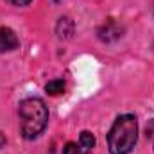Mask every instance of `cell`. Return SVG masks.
I'll use <instances>...</instances> for the list:
<instances>
[{
    "instance_id": "8fae6325",
    "label": "cell",
    "mask_w": 154,
    "mask_h": 154,
    "mask_svg": "<svg viewBox=\"0 0 154 154\" xmlns=\"http://www.w3.org/2000/svg\"><path fill=\"white\" fill-rule=\"evenodd\" d=\"M2 145H5V138H4L2 133H0V147H2Z\"/></svg>"
},
{
    "instance_id": "8992f818",
    "label": "cell",
    "mask_w": 154,
    "mask_h": 154,
    "mask_svg": "<svg viewBox=\"0 0 154 154\" xmlns=\"http://www.w3.org/2000/svg\"><path fill=\"white\" fill-rule=\"evenodd\" d=\"M45 91L48 93V95H61L63 91H65V81L63 79H54V81H50V82H47V86H45Z\"/></svg>"
},
{
    "instance_id": "6da1fadb",
    "label": "cell",
    "mask_w": 154,
    "mask_h": 154,
    "mask_svg": "<svg viewBox=\"0 0 154 154\" xmlns=\"http://www.w3.org/2000/svg\"><path fill=\"white\" fill-rule=\"evenodd\" d=\"M18 116H20V133L27 140L38 138L48 124V109L45 102L38 97L23 99L18 106Z\"/></svg>"
},
{
    "instance_id": "7c38bea8",
    "label": "cell",
    "mask_w": 154,
    "mask_h": 154,
    "mask_svg": "<svg viewBox=\"0 0 154 154\" xmlns=\"http://www.w3.org/2000/svg\"><path fill=\"white\" fill-rule=\"evenodd\" d=\"M56 2H61V0H56Z\"/></svg>"
},
{
    "instance_id": "277c9868",
    "label": "cell",
    "mask_w": 154,
    "mask_h": 154,
    "mask_svg": "<svg viewBox=\"0 0 154 154\" xmlns=\"http://www.w3.org/2000/svg\"><path fill=\"white\" fill-rule=\"evenodd\" d=\"M18 45H20V39L13 29L0 27V52H11V50L18 48Z\"/></svg>"
},
{
    "instance_id": "52a82bcc",
    "label": "cell",
    "mask_w": 154,
    "mask_h": 154,
    "mask_svg": "<svg viewBox=\"0 0 154 154\" xmlns=\"http://www.w3.org/2000/svg\"><path fill=\"white\" fill-rule=\"evenodd\" d=\"M63 154H91V149H86V147H82L81 143L77 145V143H74V142H70V143L65 145Z\"/></svg>"
},
{
    "instance_id": "7a4b0ae2",
    "label": "cell",
    "mask_w": 154,
    "mask_h": 154,
    "mask_svg": "<svg viewBox=\"0 0 154 154\" xmlns=\"http://www.w3.org/2000/svg\"><path fill=\"white\" fill-rule=\"evenodd\" d=\"M138 140V122L134 115H120L109 129V154H129Z\"/></svg>"
},
{
    "instance_id": "5b68a950",
    "label": "cell",
    "mask_w": 154,
    "mask_h": 154,
    "mask_svg": "<svg viewBox=\"0 0 154 154\" xmlns=\"http://www.w3.org/2000/svg\"><path fill=\"white\" fill-rule=\"evenodd\" d=\"M56 32H57L59 38H72V34H74V22L70 18H59Z\"/></svg>"
},
{
    "instance_id": "3957f363",
    "label": "cell",
    "mask_w": 154,
    "mask_h": 154,
    "mask_svg": "<svg viewBox=\"0 0 154 154\" xmlns=\"http://www.w3.org/2000/svg\"><path fill=\"white\" fill-rule=\"evenodd\" d=\"M122 32H124V27L113 20V18H109V20H106L100 27H99V31H97V36L100 41H104V43H111V41H116L118 38H122Z\"/></svg>"
},
{
    "instance_id": "ba28073f",
    "label": "cell",
    "mask_w": 154,
    "mask_h": 154,
    "mask_svg": "<svg viewBox=\"0 0 154 154\" xmlns=\"http://www.w3.org/2000/svg\"><path fill=\"white\" fill-rule=\"evenodd\" d=\"M79 143H81L82 147H86V149H93V145H95V136H93V133L82 131V133L79 134Z\"/></svg>"
},
{
    "instance_id": "9c48e42d",
    "label": "cell",
    "mask_w": 154,
    "mask_h": 154,
    "mask_svg": "<svg viewBox=\"0 0 154 154\" xmlns=\"http://www.w3.org/2000/svg\"><path fill=\"white\" fill-rule=\"evenodd\" d=\"M145 134H147L149 140H152V145H154V120H151V122L147 124V127H145Z\"/></svg>"
},
{
    "instance_id": "30bf717a",
    "label": "cell",
    "mask_w": 154,
    "mask_h": 154,
    "mask_svg": "<svg viewBox=\"0 0 154 154\" xmlns=\"http://www.w3.org/2000/svg\"><path fill=\"white\" fill-rule=\"evenodd\" d=\"M7 2H9V4H13V5H18V7L31 4V0H7Z\"/></svg>"
}]
</instances>
